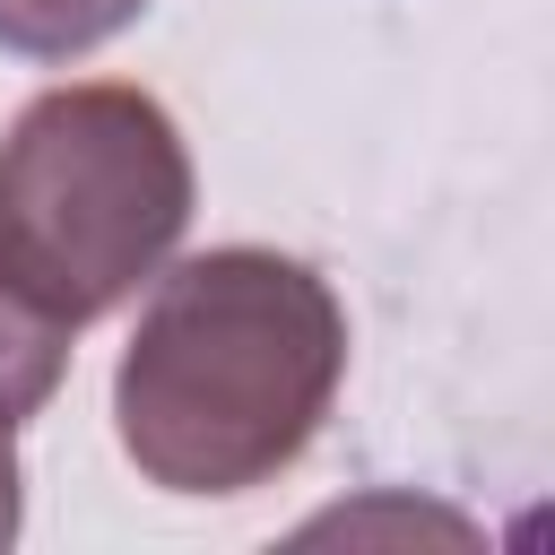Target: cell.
Wrapping results in <instances>:
<instances>
[{"mask_svg": "<svg viewBox=\"0 0 555 555\" xmlns=\"http://www.w3.org/2000/svg\"><path fill=\"white\" fill-rule=\"evenodd\" d=\"M347 382L330 278L269 243L165 260L113 364V434L156 494H251L286 477Z\"/></svg>", "mask_w": 555, "mask_h": 555, "instance_id": "cell-1", "label": "cell"}, {"mask_svg": "<svg viewBox=\"0 0 555 555\" xmlns=\"http://www.w3.org/2000/svg\"><path fill=\"white\" fill-rule=\"evenodd\" d=\"M191 147L147 87H43L0 139V269L69 330L121 312L191 234Z\"/></svg>", "mask_w": 555, "mask_h": 555, "instance_id": "cell-2", "label": "cell"}, {"mask_svg": "<svg viewBox=\"0 0 555 555\" xmlns=\"http://www.w3.org/2000/svg\"><path fill=\"white\" fill-rule=\"evenodd\" d=\"M69 321H52L9 269H0V434H17L26 416L52 408L61 373H69Z\"/></svg>", "mask_w": 555, "mask_h": 555, "instance_id": "cell-3", "label": "cell"}, {"mask_svg": "<svg viewBox=\"0 0 555 555\" xmlns=\"http://www.w3.org/2000/svg\"><path fill=\"white\" fill-rule=\"evenodd\" d=\"M147 0H0V52L9 61H87L121 26H139Z\"/></svg>", "mask_w": 555, "mask_h": 555, "instance_id": "cell-4", "label": "cell"}, {"mask_svg": "<svg viewBox=\"0 0 555 555\" xmlns=\"http://www.w3.org/2000/svg\"><path fill=\"white\" fill-rule=\"evenodd\" d=\"M17 538V442L0 434V546Z\"/></svg>", "mask_w": 555, "mask_h": 555, "instance_id": "cell-5", "label": "cell"}]
</instances>
